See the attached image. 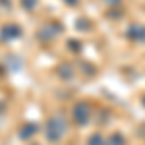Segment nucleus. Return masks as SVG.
I'll use <instances>...</instances> for the list:
<instances>
[{"mask_svg": "<svg viewBox=\"0 0 145 145\" xmlns=\"http://www.w3.org/2000/svg\"><path fill=\"white\" fill-rule=\"evenodd\" d=\"M18 33H20V29H16V25H10L2 31V37H16Z\"/></svg>", "mask_w": 145, "mask_h": 145, "instance_id": "1", "label": "nucleus"}]
</instances>
